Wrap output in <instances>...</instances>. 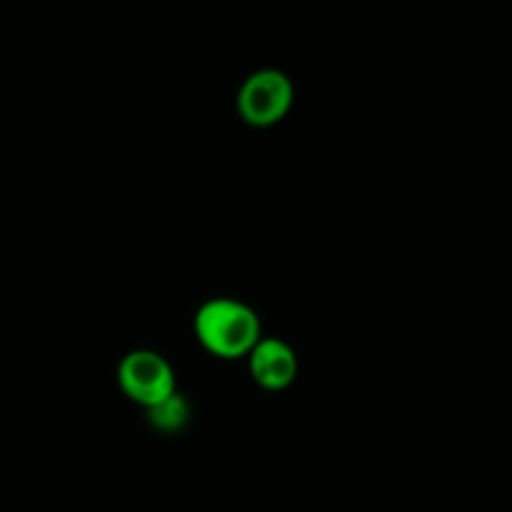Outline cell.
<instances>
[{"label": "cell", "mask_w": 512, "mask_h": 512, "mask_svg": "<svg viewBox=\"0 0 512 512\" xmlns=\"http://www.w3.org/2000/svg\"><path fill=\"white\" fill-rule=\"evenodd\" d=\"M195 333L220 358L248 355L260 340V320L250 305L233 298H213L195 313Z\"/></svg>", "instance_id": "cell-1"}, {"label": "cell", "mask_w": 512, "mask_h": 512, "mask_svg": "<svg viewBox=\"0 0 512 512\" xmlns=\"http://www.w3.org/2000/svg\"><path fill=\"white\" fill-rule=\"evenodd\" d=\"M293 105V80L278 68H263L250 75L238 93V110L250 125H273Z\"/></svg>", "instance_id": "cell-2"}, {"label": "cell", "mask_w": 512, "mask_h": 512, "mask_svg": "<svg viewBox=\"0 0 512 512\" xmlns=\"http://www.w3.org/2000/svg\"><path fill=\"white\" fill-rule=\"evenodd\" d=\"M120 388L145 408L175 393V373L168 360L155 350H133L120 360Z\"/></svg>", "instance_id": "cell-3"}, {"label": "cell", "mask_w": 512, "mask_h": 512, "mask_svg": "<svg viewBox=\"0 0 512 512\" xmlns=\"http://www.w3.org/2000/svg\"><path fill=\"white\" fill-rule=\"evenodd\" d=\"M250 373L263 388L280 390L293 383L298 373V358L295 350L285 340L260 338L255 348L248 353Z\"/></svg>", "instance_id": "cell-4"}, {"label": "cell", "mask_w": 512, "mask_h": 512, "mask_svg": "<svg viewBox=\"0 0 512 512\" xmlns=\"http://www.w3.org/2000/svg\"><path fill=\"white\" fill-rule=\"evenodd\" d=\"M188 415L190 408L178 390H175L173 395H168L165 400H160L158 405L148 408L150 423L158 430H163V433H175V430L183 428V425L188 423Z\"/></svg>", "instance_id": "cell-5"}]
</instances>
